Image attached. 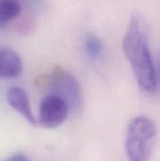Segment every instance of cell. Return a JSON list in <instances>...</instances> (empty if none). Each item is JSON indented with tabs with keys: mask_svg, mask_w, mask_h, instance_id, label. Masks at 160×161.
Here are the masks:
<instances>
[{
	"mask_svg": "<svg viewBox=\"0 0 160 161\" xmlns=\"http://www.w3.org/2000/svg\"><path fill=\"white\" fill-rule=\"evenodd\" d=\"M20 1L22 3H23V1H25L27 4H29L31 7H38L37 5H39V0H20Z\"/></svg>",
	"mask_w": 160,
	"mask_h": 161,
	"instance_id": "30bf717a",
	"label": "cell"
},
{
	"mask_svg": "<svg viewBox=\"0 0 160 161\" xmlns=\"http://www.w3.org/2000/svg\"><path fill=\"white\" fill-rule=\"evenodd\" d=\"M23 9L24 6L20 0H0V27L16 20Z\"/></svg>",
	"mask_w": 160,
	"mask_h": 161,
	"instance_id": "52a82bcc",
	"label": "cell"
},
{
	"mask_svg": "<svg viewBox=\"0 0 160 161\" xmlns=\"http://www.w3.org/2000/svg\"><path fill=\"white\" fill-rule=\"evenodd\" d=\"M157 139V126L146 116L130 121L126 129L125 151L130 161H148Z\"/></svg>",
	"mask_w": 160,
	"mask_h": 161,
	"instance_id": "7a4b0ae2",
	"label": "cell"
},
{
	"mask_svg": "<svg viewBox=\"0 0 160 161\" xmlns=\"http://www.w3.org/2000/svg\"><path fill=\"white\" fill-rule=\"evenodd\" d=\"M51 94L60 97L68 105L69 113H77L82 106V93L80 83L69 72L58 69L54 74L50 84Z\"/></svg>",
	"mask_w": 160,
	"mask_h": 161,
	"instance_id": "3957f363",
	"label": "cell"
},
{
	"mask_svg": "<svg viewBox=\"0 0 160 161\" xmlns=\"http://www.w3.org/2000/svg\"><path fill=\"white\" fill-rule=\"evenodd\" d=\"M6 161H30L28 159V158L23 154H16L12 157H10Z\"/></svg>",
	"mask_w": 160,
	"mask_h": 161,
	"instance_id": "9c48e42d",
	"label": "cell"
},
{
	"mask_svg": "<svg viewBox=\"0 0 160 161\" xmlns=\"http://www.w3.org/2000/svg\"><path fill=\"white\" fill-rule=\"evenodd\" d=\"M7 100L9 106L18 112L25 119L34 125H38V120L32 114L28 95L25 89L19 86L9 88L7 92Z\"/></svg>",
	"mask_w": 160,
	"mask_h": 161,
	"instance_id": "5b68a950",
	"label": "cell"
},
{
	"mask_svg": "<svg viewBox=\"0 0 160 161\" xmlns=\"http://www.w3.org/2000/svg\"><path fill=\"white\" fill-rule=\"evenodd\" d=\"M69 114L68 105L54 95L46 96L40 102L38 125L45 128H54L62 125Z\"/></svg>",
	"mask_w": 160,
	"mask_h": 161,
	"instance_id": "277c9868",
	"label": "cell"
},
{
	"mask_svg": "<svg viewBox=\"0 0 160 161\" xmlns=\"http://www.w3.org/2000/svg\"><path fill=\"white\" fill-rule=\"evenodd\" d=\"M23 70V62L20 55L12 49L0 48V79L15 78Z\"/></svg>",
	"mask_w": 160,
	"mask_h": 161,
	"instance_id": "8992f818",
	"label": "cell"
},
{
	"mask_svg": "<svg viewBox=\"0 0 160 161\" xmlns=\"http://www.w3.org/2000/svg\"><path fill=\"white\" fill-rule=\"evenodd\" d=\"M123 49L140 87L147 93H154L157 88V69L145 25L138 14L133 15L129 22Z\"/></svg>",
	"mask_w": 160,
	"mask_h": 161,
	"instance_id": "6da1fadb",
	"label": "cell"
},
{
	"mask_svg": "<svg viewBox=\"0 0 160 161\" xmlns=\"http://www.w3.org/2000/svg\"><path fill=\"white\" fill-rule=\"evenodd\" d=\"M84 49L90 59L97 60L103 53V43L98 37L94 34H88L84 40Z\"/></svg>",
	"mask_w": 160,
	"mask_h": 161,
	"instance_id": "ba28073f",
	"label": "cell"
}]
</instances>
